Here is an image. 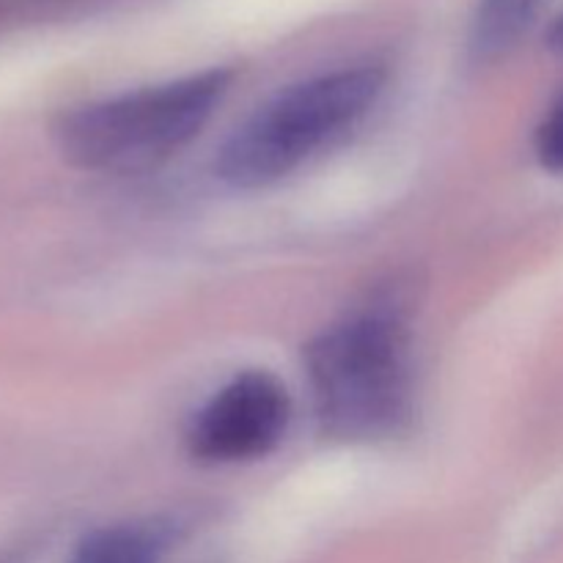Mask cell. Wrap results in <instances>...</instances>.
Here are the masks:
<instances>
[{"mask_svg": "<svg viewBox=\"0 0 563 563\" xmlns=\"http://www.w3.org/2000/svg\"><path fill=\"white\" fill-rule=\"evenodd\" d=\"M544 0H478L471 25V55L489 64L520 44Z\"/></svg>", "mask_w": 563, "mask_h": 563, "instance_id": "cell-5", "label": "cell"}, {"mask_svg": "<svg viewBox=\"0 0 563 563\" xmlns=\"http://www.w3.org/2000/svg\"><path fill=\"white\" fill-rule=\"evenodd\" d=\"M231 82L234 71L212 66L80 104L55 119L53 141L75 168L99 174L146 170L201 132Z\"/></svg>", "mask_w": 563, "mask_h": 563, "instance_id": "cell-2", "label": "cell"}, {"mask_svg": "<svg viewBox=\"0 0 563 563\" xmlns=\"http://www.w3.org/2000/svg\"><path fill=\"white\" fill-rule=\"evenodd\" d=\"M289 396L267 372H242L196 412L187 445L198 462L234 465L267 456L289 427Z\"/></svg>", "mask_w": 563, "mask_h": 563, "instance_id": "cell-4", "label": "cell"}, {"mask_svg": "<svg viewBox=\"0 0 563 563\" xmlns=\"http://www.w3.org/2000/svg\"><path fill=\"white\" fill-rule=\"evenodd\" d=\"M0 563H14V561H0Z\"/></svg>", "mask_w": 563, "mask_h": 563, "instance_id": "cell-9", "label": "cell"}, {"mask_svg": "<svg viewBox=\"0 0 563 563\" xmlns=\"http://www.w3.org/2000/svg\"><path fill=\"white\" fill-rule=\"evenodd\" d=\"M168 533L159 526L119 522L86 533L71 550L69 563H163Z\"/></svg>", "mask_w": 563, "mask_h": 563, "instance_id": "cell-6", "label": "cell"}, {"mask_svg": "<svg viewBox=\"0 0 563 563\" xmlns=\"http://www.w3.org/2000/svg\"><path fill=\"white\" fill-rule=\"evenodd\" d=\"M537 157L550 174L563 176V97L550 108L537 130Z\"/></svg>", "mask_w": 563, "mask_h": 563, "instance_id": "cell-7", "label": "cell"}, {"mask_svg": "<svg viewBox=\"0 0 563 563\" xmlns=\"http://www.w3.org/2000/svg\"><path fill=\"white\" fill-rule=\"evenodd\" d=\"M385 80L383 66L357 64L291 82L225 137L214 157V174L234 190L275 185L330 137L363 119Z\"/></svg>", "mask_w": 563, "mask_h": 563, "instance_id": "cell-3", "label": "cell"}, {"mask_svg": "<svg viewBox=\"0 0 563 563\" xmlns=\"http://www.w3.org/2000/svg\"><path fill=\"white\" fill-rule=\"evenodd\" d=\"M306 372L324 434L372 443L410 416V330L396 300H374L308 344Z\"/></svg>", "mask_w": 563, "mask_h": 563, "instance_id": "cell-1", "label": "cell"}, {"mask_svg": "<svg viewBox=\"0 0 563 563\" xmlns=\"http://www.w3.org/2000/svg\"><path fill=\"white\" fill-rule=\"evenodd\" d=\"M548 47L553 49L555 55H561L563 58V11L559 16L553 20V25H550L548 31Z\"/></svg>", "mask_w": 563, "mask_h": 563, "instance_id": "cell-8", "label": "cell"}]
</instances>
